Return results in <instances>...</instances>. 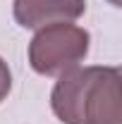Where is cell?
I'll return each instance as SVG.
<instances>
[{
	"mask_svg": "<svg viewBox=\"0 0 122 124\" xmlns=\"http://www.w3.org/2000/svg\"><path fill=\"white\" fill-rule=\"evenodd\" d=\"M10 91H12V72H10L7 62L0 57V103L7 100Z\"/></svg>",
	"mask_w": 122,
	"mask_h": 124,
	"instance_id": "277c9868",
	"label": "cell"
},
{
	"mask_svg": "<svg viewBox=\"0 0 122 124\" xmlns=\"http://www.w3.org/2000/svg\"><path fill=\"white\" fill-rule=\"evenodd\" d=\"M91 36L72 22L48 24L34 33L29 43V64L41 77H60L79 67L89 55Z\"/></svg>",
	"mask_w": 122,
	"mask_h": 124,
	"instance_id": "7a4b0ae2",
	"label": "cell"
},
{
	"mask_svg": "<svg viewBox=\"0 0 122 124\" xmlns=\"http://www.w3.org/2000/svg\"><path fill=\"white\" fill-rule=\"evenodd\" d=\"M110 2H113V5H115V7H120V0H110Z\"/></svg>",
	"mask_w": 122,
	"mask_h": 124,
	"instance_id": "5b68a950",
	"label": "cell"
},
{
	"mask_svg": "<svg viewBox=\"0 0 122 124\" xmlns=\"http://www.w3.org/2000/svg\"><path fill=\"white\" fill-rule=\"evenodd\" d=\"M120 81L117 67H74L50 91L53 115L62 124H122Z\"/></svg>",
	"mask_w": 122,
	"mask_h": 124,
	"instance_id": "6da1fadb",
	"label": "cell"
},
{
	"mask_svg": "<svg viewBox=\"0 0 122 124\" xmlns=\"http://www.w3.org/2000/svg\"><path fill=\"white\" fill-rule=\"evenodd\" d=\"M86 12V0H15L12 15L22 29H43L58 22H74Z\"/></svg>",
	"mask_w": 122,
	"mask_h": 124,
	"instance_id": "3957f363",
	"label": "cell"
}]
</instances>
